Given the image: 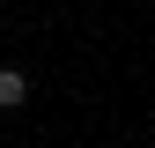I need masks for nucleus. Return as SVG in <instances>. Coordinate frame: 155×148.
I'll return each instance as SVG.
<instances>
[{
    "instance_id": "nucleus-1",
    "label": "nucleus",
    "mask_w": 155,
    "mask_h": 148,
    "mask_svg": "<svg viewBox=\"0 0 155 148\" xmlns=\"http://www.w3.org/2000/svg\"><path fill=\"white\" fill-rule=\"evenodd\" d=\"M30 104V74L22 67H0V111H22Z\"/></svg>"
}]
</instances>
